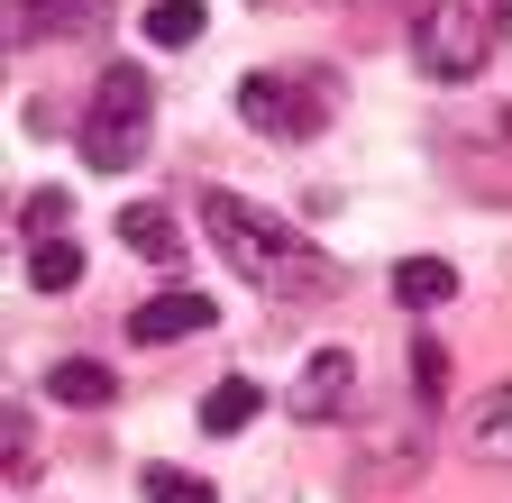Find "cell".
<instances>
[{"label":"cell","instance_id":"13","mask_svg":"<svg viewBox=\"0 0 512 503\" xmlns=\"http://www.w3.org/2000/svg\"><path fill=\"white\" fill-rule=\"evenodd\" d=\"M256 412H266V385H256V375H229V385H211V403H202V430L229 439V430H247Z\"/></svg>","mask_w":512,"mask_h":503},{"label":"cell","instance_id":"6","mask_svg":"<svg viewBox=\"0 0 512 503\" xmlns=\"http://www.w3.org/2000/svg\"><path fill=\"white\" fill-rule=\"evenodd\" d=\"M211 321H220V302H211V293L165 284V293H147L138 311H128V339H138V348H165V339H192V330H211Z\"/></svg>","mask_w":512,"mask_h":503},{"label":"cell","instance_id":"9","mask_svg":"<svg viewBox=\"0 0 512 503\" xmlns=\"http://www.w3.org/2000/svg\"><path fill=\"white\" fill-rule=\"evenodd\" d=\"M119 247H138L147 266H174V257H183V229H174L165 202H128V211H119Z\"/></svg>","mask_w":512,"mask_h":503},{"label":"cell","instance_id":"3","mask_svg":"<svg viewBox=\"0 0 512 503\" xmlns=\"http://www.w3.org/2000/svg\"><path fill=\"white\" fill-rule=\"evenodd\" d=\"M238 119L275 147H311L339 119V74L330 65H275V74H238Z\"/></svg>","mask_w":512,"mask_h":503},{"label":"cell","instance_id":"2","mask_svg":"<svg viewBox=\"0 0 512 503\" xmlns=\"http://www.w3.org/2000/svg\"><path fill=\"white\" fill-rule=\"evenodd\" d=\"M83 165L92 174H128V165H147L156 147V74L147 65H110L83 101V129H74Z\"/></svg>","mask_w":512,"mask_h":503},{"label":"cell","instance_id":"10","mask_svg":"<svg viewBox=\"0 0 512 503\" xmlns=\"http://www.w3.org/2000/svg\"><path fill=\"white\" fill-rule=\"evenodd\" d=\"M394 302H403V311L458 302V266H448V257H403V266H394Z\"/></svg>","mask_w":512,"mask_h":503},{"label":"cell","instance_id":"5","mask_svg":"<svg viewBox=\"0 0 512 503\" xmlns=\"http://www.w3.org/2000/svg\"><path fill=\"white\" fill-rule=\"evenodd\" d=\"M348 394H357V357H348V348H311L302 375H293V394H284V412H293V421H339Z\"/></svg>","mask_w":512,"mask_h":503},{"label":"cell","instance_id":"18","mask_svg":"<svg viewBox=\"0 0 512 503\" xmlns=\"http://www.w3.org/2000/svg\"><path fill=\"white\" fill-rule=\"evenodd\" d=\"M19 220H28V238H46V229L74 220V193H64V183H46V193H28V202H19Z\"/></svg>","mask_w":512,"mask_h":503},{"label":"cell","instance_id":"15","mask_svg":"<svg viewBox=\"0 0 512 503\" xmlns=\"http://www.w3.org/2000/svg\"><path fill=\"white\" fill-rule=\"evenodd\" d=\"M138 494H147V503H220V485H211V476H192V467H165V458L138 476Z\"/></svg>","mask_w":512,"mask_h":503},{"label":"cell","instance_id":"7","mask_svg":"<svg viewBox=\"0 0 512 503\" xmlns=\"http://www.w3.org/2000/svg\"><path fill=\"white\" fill-rule=\"evenodd\" d=\"M46 403H64V412L119 403V366H101V357H55V366H46Z\"/></svg>","mask_w":512,"mask_h":503},{"label":"cell","instance_id":"14","mask_svg":"<svg viewBox=\"0 0 512 503\" xmlns=\"http://www.w3.org/2000/svg\"><path fill=\"white\" fill-rule=\"evenodd\" d=\"M147 46H202V28H211V10L202 0H147Z\"/></svg>","mask_w":512,"mask_h":503},{"label":"cell","instance_id":"8","mask_svg":"<svg viewBox=\"0 0 512 503\" xmlns=\"http://www.w3.org/2000/svg\"><path fill=\"white\" fill-rule=\"evenodd\" d=\"M19 37H101L110 28V0H19Z\"/></svg>","mask_w":512,"mask_h":503},{"label":"cell","instance_id":"4","mask_svg":"<svg viewBox=\"0 0 512 503\" xmlns=\"http://www.w3.org/2000/svg\"><path fill=\"white\" fill-rule=\"evenodd\" d=\"M403 46H412V74L476 83L485 55H494V19L476 10V0H412L403 10Z\"/></svg>","mask_w":512,"mask_h":503},{"label":"cell","instance_id":"12","mask_svg":"<svg viewBox=\"0 0 512 503\" xmlns=\"http://www.w3.org/2000/svg\"><path fill=\"white\" fill-rule=\"evenodd\" d=\"M28 284H37V293H74V284H83V247L64 238V229L28 238Z\"/></svg>","mask_w":512,"mask_h":503},{"label":"cell","instance_id":"19","mask_svg":"<svg viewBox=\"0 0 512 503\" xmlns=\"http://www.w3.org/2000/svg\"><path fill=\"white\" fill-rule=\"evenodd\" d=\"M503 138H512V110H503Z\"/></svg>","mask_w":512,"mask_h":503},{"label":"cell","instance_id":"16","mask_svg":"<svg viewBox=\"0 0 512 503\" xmlns=\"http://www.w3.org/2000/svg\"><path fill=\"white\" fill-rule=\"evenodd\" d=\"M403 385H412L421 403L448 394V348H439V339H412V348H403Z\"/></svg>","mask_w":512,"mask_h":503},{"label":"cell","instance_id":"11","mask_svg":"<svg viewBox=\"0 0 512 503\" xmlns=\"http://www.w3.org/2000/svg\"><path fill=\"white\" fill-rule=\"evenodd\" d=\"M467 449L494 458V467H512V385H494L485 403H467Z\"/></svg>","mask_w":512,"mask_h":503},{"label":"cell","instance_id":"1","mask_svg":"<svg viewBox=\"0 0 512 503\" xmlns=\"http://www.w3.org/2000/svg\"><path fill=\"white\" fill-rule=\"evenodd\" d=\"M202 229L229 257V275L256 284V293H275V302H330V293H348V266L330 257V247L302 238L275 211H256L247 193H229V183H202Z\"/></svg>","mask_w":512,"mask_h":503},{"label":"cell","instance_id":"17","mask_svg":"<svg viewBox=\"0 0 512 503\" xmlns=\"http://www.w3.org/2000/svg\"><path fill=\"white\" fill-rule=\"evenodd\" d=\"M0 458H10V476H28V458H37V421H28V403L0 412Z\"/></svg>","mask_w":512,"mask_h":503}]
</instances>
